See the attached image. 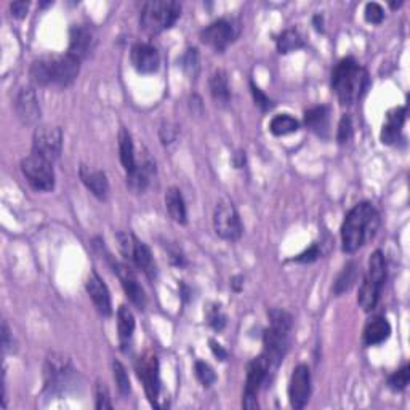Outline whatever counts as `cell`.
<instances>
[{"instance_id": "ffe728a7", "label": "cell", "mask_w": 410, "mask_h": 410, "mask_svg": "<svg viewBox=\"0 0 410 410\" xmlns=\"http://www.w3.org/2000/svg\"><path fill=\"white\" fill-rule=\"evenodd\" d=\"M407 119V107L406 106H397L389 109L387 112V119L383 122L382 127V133H380V140L383 144L391 146L396 144L397 140L401 138L402 133V127L406 124Z\"/></svg>"}, {"instance_id": "484cf974", "label": "cell", "mask_w": 410, "mask_h": 410, "mask_svg": "<svg viewBox=\"0 0 410 410\" xmlns=\"http://www.w3.org/2000/svg\"><path fill=\"white\" fill-rule=\"evenodd\" d=\"M210 93L215 105L220 107H228L231 102V88L228 74L223 69L215 70L210 77Z\"/></svg>"}, {"instance_id": "b9f144b4", "label": "cell", "mask_w": 410, "mask_h": 410, "mask_svg": "<svg viewBox=\"0 0 410 410\" xmlns=\"http://www.w3.org/2000/svg\"><path fill=\"white\" fill-rule=\"evenodd\" d=\"M320 256H322V248H320L317 242H314V243H311L310 248H306L305 252H301L300 255L295 256L293 261L303 263V265H306V263H314L316 260H319Z\"/></svg>"}, {"instance_id": "8992f818", "label": "cell", "mask_w": 410, "mask_h": 410, "mask_svg": "<svg viewBox=\"0 0 410 410\" xmlns=\"http://www.w3.org/2000/svg\"><path fill=\"white\" fill-rule=\"evenodd\" d=\"M387 273L388 269L384 255L382 253V250H375V252L370 255L367 273L364 275V280L357 295V303L365 312L374 311L377 308L384 280H387Z\"/></svg>"}, {"instance_id": "c3c4849f", "label": "cell", "mask_w": 410, "mask_h": 410, "mask_svg": "<svg viewBox=\"0 0 410 410\" xmlns=\"http://www.w3.org/2000/svg\"><path fill=\"white\" fill-rule=\"evenodd\" d=\"M231 287H233L234 292H241L242 287H243V278H242V275H234V278L231 279Z\"/></svg>"}, {"instance_id": "e0dca14e", "label": "cell", "mask_w": 410, "mask_h": 410, "mask_svg": "<svg viewBox=\"0 0 410 410\" xmlns=\"http://www.w3.org/2000/svg\"><path fill=\"white\" fill-rule=\"evenodd\" d=\"M15 111L18 114L19 120L26 125L37 124L41 120V105H38L36 90L32 87H23L16 93L15 98Z\"/></svg>"}, {"instance_id": "7dc6e473", "label": "cell", "mask_w": 410, "mask_h": 410, "mask_svg": "<svg viewBox=\"0 0 410 410\" xmlns=\"http://www.w3.org/2000/svg\"><path fill=\"white\" fill-rule=\"evenodd\" d=\"M233 162H234V165H236V169H242V167L246 165V152H242V151L236 152Z\"/></svg>"}, {"instance_id": "f907efd6", "label": "cell", "mask_w": 410, "mask_h": 410, "mask_svg": "<svg viewBox=\"0 0 410 410\" xmlns=\"http://www.w3.org/2000/svg\"><path fill=\"white\" fill-rule=\"evenodd\" d=\"M179 290H182V298L184 300V301H188L189 300V293H191V290H189V287L184 284H182V287H179Z\"/></svg>"}, {"instance_id": "52a82bcc", "label": "cell", "mask_w": 410, "mask_h": 410, "mask_svg": "<svg viewBox=\"0 0 410 410\" xmlns=\"http://www.w3.org/2000/svg\"><path fill=\"white\" fill-rule=\"evenodd\" d=\"M21 173L26 182L34 191L50 192L55 188L53 164L42 157L31 154L21 160Z\"/></svg>"}, {"instance_id": "5bb4252c", "label": "cell", "mask_w": 410, "mask_h": 410, "mask_svg": "<svg viewBox=\"0 0 410 410\" xmlns=\"http://www.w3.org/2000/svg\"><path fill=\"white\" fill-rule=\"evenodd\" d=\"M311 397V370L306 364H298L293 369L288 383V399L295 410L306 407Z\"/></svg>"}, {"instance_id": "74e56055", "label": "cell", "mask_w": 410, "mask_h": 410, "mask_svg": "<svg viewBox=\"0 0 410 410\" xmlns=\"http://www.w3.org/2000/svg\"><path fill=\"white\" fill-rule=\"evenodd\" d=\"M95 407L98 410L112 409L109 389H107L106 384L101 383V382H96V387H95Z\"/></svg>"}, {"instance_id": "9a60e30c", "label": "cell", "mask_w": 410, "mask_h": 410, "mask_svg": "<svg viewBox=\"0 0 410 410\" xmlns=\"http://www.w3.org/2000/svg\"><path fill=\"white\" fill-rule=\"evenodd\" d=\"M109 263H111L112 271L119 275L120 284H122V287H124V292L127 295V298L132 301V305L135 308H138L140 311H143L146 308V303H147L146 293L143 290V287L140 285L137 275H135L130 266L122 265V263H119V261H114L111 258V255H109Z\"/></svg>"}, {"instance_id": "f1b7e54d", "label": "cell", "mask_w": 410, "mask_h": 410, "mask_svg": "<svg viewBox=\"0 0 410 410\" xmlns=\"http://www.w3.org/2000/svg\"><path fill=\"white\" fill-rule=\"evenodd\" d=\"M119 156L124 170L128 173L135 170L137 167V156H135V146L132 135L128 133L125 128H120L119 132Z\"/></svg>"}, {"instance_id": "7c38bea8", "label": "cell", "mask_w": 410, "mask_h": 410, "mask_svg": "<svg viewBox=\"0 0 410 410\" xmlns=\"http://www.w3.org/2000/svg\"><path fill=\"white\" fill-rule=\"evenodd\" d=\"M43 377L45 388H47L50 393H56V391H63L70 383V380H73L74 369L68 357L53 352V354L47 357V362H45Z\"/></svg>"}, {"instance_id": "1f68e13d", "label": "cell", "mask_w": 410, "mask_h": 410, "mask_svg": "<svg viewBox=\"0 0 410 410\" xmlns=\"http://www.w3.org/2000/svg\"><path fill=\"white\" fill-rule=\"evenodd\" d=\"M298 128L300 122L292 117L290 114H278L269 122V132H271L274 137H285V135L298 132Z\"/></svg>"}, {"instance_id": "60d3db41", "label": "cell", "mask_w": 410, "mask_h": 410, "mask_svg": "<svg viewBox=\"0 0 410 410\" xmlns=\"http://www.w3.org/2000/svg\"><path fill=\"white\" fill-rule=\"evenodd\" d=\"M364 18H365V21L370 24H380L384 19L383 6L377 2H369L367 5H365Z\"/></svg>"}, {"instance_id": "44dd1931", "label": "cell", "mask_w": 410, "mask_h": 410, "mask_svg": "<svg viewBox=\"0 0 410 410\" xmlns=\"http://www.w3.org/2000/svg\"><path fill=\"white\" fill-rule=\"evenodd\" d=\"M156 173V164L154 160L144 154V157L137 160V167L135 170L127 173V184L133 192H144L147 186H149L151 177Z\"/></svg>"}, {"instance_id": "e575fe53", "label": "cell", "mask_w": 410, "mask_h": 410, "mask_svg": "<svg viewBox=\"0 0 410 410\" xmlns=\"http://www.w3.org/2000/svg\"><path fill=\"white\" fill-rule=\"evenodd\" d=\"M112 374H114V380L117 388L120 391L122 396H128L132 393V384H130V378H128V374L124 365L119 361H112Z\"/></svg>"}, {"instance_id": "4dcf8cb0", "label": "cell", "mask_w": 410, "mask_h": 410, "mask_svg": "<svg viewBox=\"0 0 410 410\" xmlns=\"http://www.w3.org/2000/svg\"><path fill=\"white\" fill-rule=\"evenodd\" d=\"M275 45H278V51L280 55H287V53H292V51L303 48L305 38L300 34L298 29L290 28L282 32V34L278 37V41H275Z\"/></svg>"}, {"instance_id": "681fc988", "label": "cell", "mask_w": 410, "mask_h": 410, "mask_svg": "<svg viewBox=\"0 0 410 410\" xmlns=\"http://www.w3.org/2000/svg\"><path fill=\"white\" fill-rule=\"evenodd\" d=\"M312 24L314 28H316L319 32H324V18L320 15H316L312 18Z\"/></svg>"}, {"instance_id": "5b68a950", "label": "cell", "mask_w": 410, "mask_h": 410, "mask_svg": "<svg viewBox=\"0 0 410 410\" xmlns=\"http://www.w3.org/2000/svg\"><path fill=\"white\" fill-rule=\"evenodd\" d=\"M182 16V5L175 0H149L140 11V26L147 34L156 36L170 29Z\"/></svg>"}, {"instance_id": "816d5d0a", "label": "cell", "mask_w": 410, "mask_h": 410, "mask_svg": "<svg viewBox=\"0 0 410 410\" xmlns=\"http://www.w3.org/2000/svg\"><path fill=\"white\" fill-rule=\"evenodd\" d=\"M401 5H402V2H397V4H396V2H391V4H389L391 9H399Z\"/></svg>"}, {"instance_id": "ac0fdd59", "label": "cell", "mask_w": 410, "mask_h": 410, "mask_svg": "<svg viewBox=\"0 0 410 410\" xmlns=\"http://www.w3.org/2000/svg\"><path fill=\"white\" fill-rule=\"evenodd\" d=\"M130 60L133 68L140 74H154L160 68V53L151 43L140 42L135 43L130 51Z\"/></svg>"}, {"instance_id": "277c9868", "label": "cell", "mask_w": 410, "mask_h": 410, "mask_svg": "<svg viewBox=\"0 0 410 410\" xmlns=\"http://www.w3.org/2000/svg\"><path fill=\"white\" fill-rule=\"evenodd\" d=\"M80 73V61L70 55L41 58L31 64V80L38 87H69Z\"/></svg>"}, {"instance_id": "f35d334b", "label": "cell", "mask_w": 410, "mask_h": 410, "mask_svg": "<svg viewBox=\"0 0 410 410\" xmlns=\"http://www.w3.org/2000/svg\"><path fill=\"white\" fill-rule=\"evenodd\" d=\"M250 92H252L255 105L258 106L263 112L271 111V109L274 107V101L269 100V96L263 92L260 87L255 85V82H250Z\"/></svg>"}, {"instance_id": "3957f363", "label": "cell", "mask_w": 410, "mask_h": 410, "mask_svg": "<svg viewBox=\"0 0 410 410\" xmlns=\"http://www.w3.org/2000/svg\"><path fill=\"white\" fill-rule=\"evenodd\" d=\"M269 327L263 333V352L268 359L271 375L275 374L290 348L293 319L284 310H269Z\"/></svg>"}, {"instance_id": "4fadbf2b", "label": "cell", "mask_w": 410, "mask_h": 410, "mask_svg": "<svg viewBox=\"0 0 410 410\" xmlns=\"http://www.w3.org/2000/svg\"><path fill=\"white\" fill-rule=\"evenodd\" d=\"M135 370L140 382L143 383L146 396L152 406L157 407L159 394H160V375H159V359L154 352H144L138 357L135 364Z\"/></svg>"}, {"instance_id": "d6986e66", "label": "cell", "mask_w": 410, "mask_h": 410, "mask_svg": "<svg viewBox=\"0 0 410 410\" xmlns=\"http://www.w3.org/2000/svg\"><path fill=\"white\" fill-rule=\"evenodd\" d=\"M85 288H87L88 297L92 298V301H93L96 311H98L101 316H105V317L111 316L112 314L111 295H109V290L105 284V280L100 278V274L96 273L95 269L88 275V279L85 282Z\"/></svg>"}, {"instance_id": "cb8c5ba5", "label": "cell", "mask_w": 410, "mask_h": 410, "mask_svg": "<svg viewBox=\"0 0 410 410\" xmlns=\"http://www.w3.org/2000/svg\"><path fill=\"white\" fill-rule=\"evenodd\" d=\"M132 261L135 263V266H137L140 271H143V274L149 280H154L157 278V265H156V261H154L151 248L147 247L143 241H140L138 237L135 239Z\"/></svg>"}, {"instance_id": "d6a6232c", "label": "cell", "mask_w": 410, "mask_h": 410, "mask_svg": "<svg viewBox=\"0 0 410 410\" xmlns=\"http://www.w3.org/2000/svg\"><path fill=\"white\" fill-rule=\"evenodd\" d=\"M179 66H182L183 73L189 77V79H196L201 70V56H199V50L196 47H189L179 58Z\"/></svg>"}, {"instance_id": "8d00e7d4", "label": "cell", "mask_w": 410, "mask_h": 410, "mask_svg": "<svg viewBox=\"0 0 410 410\" xmlns=\"http://www.w3.org/2000/svg\"><path fill=\"white\" fill-rule=\"evenodd\" d=\"M194 372H196V377L197 380L201 382V384L204 388H210L211 384L216 382V374L215 370L210 367L207 362L204 361H197L194 364Z\"/></svg>"}, {"instance_id": "6da1fadb", "label": "cell", "mask_w": 410, "mask_h": 410, "mask_svg": "<svg viewBox=\"0 0 410 410\" xmlns=\"http://www.w3.org/2000/svg\"><path fill=\"white\" fill-rule=\"evenodd\" d=\"M380 228V214L372 202H359L345 216L342 224V248L345 253H356L372 241Z\"/></svg>"}, {"instance_id": "30bf717a", "label": "cell", "mask_w": 410, "mask_h": 410, "mask_svg": "<svg viewBox=\"0 0 410 410\" xmlns=\"http://www.w3.org/2000/svg\"><path fill=\"white\" fill-rule=\"evenodd\" d=\"M63 151V132L60 127L42 125L32 135V154L53 164Z\"/></svg>"}, {"instance_id": "8fae6325", "label": "cell", "mask_w": 410, "mask_h": 410, "mask_svg": "<svg viewBox=\"0 0 410 410\" xmlns=\"http://www.w3.org/2000/svg\"><path fill=\"white\" fill-rule=\"evenodd\" d=\"M237 36H239V26L233 19L221 18L201 31V42L221 53L236 41Z\"/></svg>"}, {"instance_id": "f6af8a7d", "label": "cell", "mask_w": 410, "mask_h": 410, "mask_svg": "<svg viewBox=\"0 0 410 410\" xmlns=\"http://www.w3.org/2000/svg\"><path fill=\"white\" fill-rule=\"evenodd\" d=\"M10 10H11V16L16 19H21L26 15H28L29 10V2H23V0H18V2L10 4Z\"/></svg>"}, {"instance_id": "ab89813d", "label": "cell", "mask_w": 410, "mask_h": 410, "mask_svg": "<svg viewBox=\"0 0 410 410\" xmlns=\"http://www.w3.org/2000/svg\"><path fill=\"white\" fill-rule=\"evenodd\" d=\"M352 137V119L349 114H343L338 122L337 130V141L340 144H346Z\"/></svg>"}, {"instance_id": "ee69618b", "label": "cell", "mask_w": 410, "mask_h": 410, "mask_svg": "<svg viewBox=\"0 0 410 410\" xmlns=\"http://www.w3.org/2000/svg\"><path fill=\"white\" fill-rule=\"evenodd\" d=\"M13 346H15V340H13L9 324H6L4 320L2 322V348H4V352L13 351Z\"/></svg>"}, {"instance_id": "836d02e7", "label": "cell", "mask_w": 410, "mask_h": 410, "mask_svg": "<svg viewBox=\"0 0 410 410\" xmlns=\"http://www.w3.org/2000/svg\"><path fill=\"white\" fill-rule=\"evenodd\" d=\"M205 319H207V324L214 329L215 332H221L224 327L228 324V317L226 314L223 312L220 305H210L205 311Z\"/></svg>"}, {"instance_id": "7a4b0ae2", "label": "cell", "mask_w": 410, "mask_h": 410, "mask_svg": "<svg viewBox=\"0 0 410 410\" xmlns=\"http://www.w3.org/2000/svg\"><path fill=\"white\" fill-rule=\"evenodd\" d=\"M332 90L343 106H352L367 93L370 75L352 56L340 60L332 70Z\"/></svg>"}, {"instance_id": "bcb514c9", "label": "cell", "mask_w": 410, "mask_h": 410, "mask_svg": "<svg viewBox=\"0 0 410 410\" xmlns=\"http://www.w3.org/2000/svg\"><path fill=\"white\" fill-rule=\"evenodd\" d=\"M209 345H210V349H211V352H214V356L215 357H218L220 359L221 362H224V361H228V357H229V354H228V351L223 348V346L216 342V340H214V338H210L209 340Z\"/></svg>"}, {"instance_id": "f546056e", "label": "cell", "mask_w": 410, "mask_h": 410, "mask_svg": "<svg viewBox=\"0 0 410 410\" xmlns=\"http://www.w3.org/2000/svg\"><path fill=\"white\" fill-rule=\"evenodd\" d=\"M117 330L122 348H127L135 332V316L132 310L125 305H120L117 311Z\"/></svg>"}, {"instance_id": "603a6c76", "label": "cell", "mask_w": 410, "mask_h": 410, "mask_svg": "<svg viewBox=\"0 0 410 410\" xmlns=\"http://www.w3.org/2000/svg\"><path fill=\"white\" fill-rule=\"evenodd\" d=\"M305 124L312 133L320 138L329 137L330 127V107L325 105L314 106L305 112Z\"/></svg>"}, {"instance_id": "d4e9b609", "label": "cell", "mask_w": 410, "mask_h": 410, "mask_svg": "<svg viewBox=\"0 0 410 410\" xmlns=\"http://www.w3.org/2000/svg\"><path fill=\"white\" fill-rule=\"evenodd\" d=\"M391 335V324L384 317H375L367 322L362 333V343L365 346H377L387 342Z\"/></svg>"}, {"instance_id": "4316f807", "label": "cell", "mask_w": 410, "mask_h": 410, "mask_svg": "<svg viewBox=\"0 0 410 410\" xmlns=\"http://www.w3.org/2000/svg\"><path fill=\"white\" fill-rule=\"evenodd\" d=\"M165 207L169 211L170 218L178 224L188 223V211H186V204L182 191L175 186H172L165 194Z\"/></svg>"}, {"instance_id": "9c48e42d", "label": "cell", "mask_w": 410, "mask_h": 410, "mask_svg": "<svg viewBox=\"0 0 410 410\" xmlns=\"http://www.w3.org/2000/svg\"><path fill=\"white\" fill-rule=\"evenodd\" d=\"M271 370H269L268 359L260 354L248 362L247 365V378H246V388H243L242 396V407L243 409H258V391L263 383L271 380Z\"/></svg>"}, {"instance_id": "ba28073f", "label": "cell", "mask_w": 410, "mask_h": 410, "mask_svg": "<svg viewBox=\"0 0 410 410\" xmlns=\"http://www.w3.org/2000/svg\"><path fill=\"white\" fill-rule=\"evenodd\" d=\"M214 228L218 237L223 241L236 242L239 241L243 233V226L239 216V211L229 199H221L216 204L214 211Z\"/></svg>"}, {"instance_id": "d590c367", "label": "cell", "mask_w": 410, "mask_h": 410, "mask_svg": "<svg viewBox=\"0 0 410 410\" xmlns=\"http://www.w3.org/2000/svg\"><path fill=\"white\" fill-rule=\"evenodd\" d=\"M410 382V365H402L399 370H396L393 375L388 378V387L393 391H404L409 387Z\"/></svg>"}, {"instance_id": "7bdbcfd3", "label": "cell", "mask_w": 410, "mask_h": 410, "mask_svg": "<svg viewBox=\"0 0 410 410\" xmlns=\"http://www.w3.org/2000/svg\"><path fill=\"white\" fill-rule=\"evenodd\" d=\"M177 128L173 127L172 124H162V127H160V130H159V137H160V141H162V144H170L173 143V141L177 140Z\"/></svg>"}, {"instance_id": "2e32d148", "label": "cell", "mask_w": 410, "mask_h": 410, "mask_svg": "<svg viewBox=\"0 0 410 410\" xmlns=\"http://www.w3.org/2000/svg\"><path fill=\"white\" fill-rule=\"evenodd\" d=\"M96 45V36L95 31L88 26H73L69 29V47L66 53L74 56L75 60L80 63L88 58Z\"/></svg>"}, {"instance_id": "7402d4cb", "label": "cell", "mask_w": 410, "mask_h": 410, "mask_svg": "<svg viewBox=\"0 0 410 410\" xmlns=\"http://www.w3.org/2000/svg\"><path fill=\"white\" fill-rule=\"evenodd\" d=\"M79 177L82 183L85 184V188L92 192L95 197H98L100 201H105L109 194V182L105 172L82 164L79 169Z\"/></svg>"}, {"instance_id": "83f0119b", "label": "cell", "mask_w": 410, "mask_h": 410, "mask_svg": "<svg viewBox=\"0 0 410 410\" xmlns=\"http://www.w3.org/2000/svg\"><path fill=\"white\" fill-rule=\"evenodd\" d=\"M357 275H359V266L356 261H349L346 263L345 268L340 271V274L337 275L335 282H333V287H332V292L335 297H342L343 293L349 292L351 287L356 284L357 280Z\"/></svg>"}]
</instances>
